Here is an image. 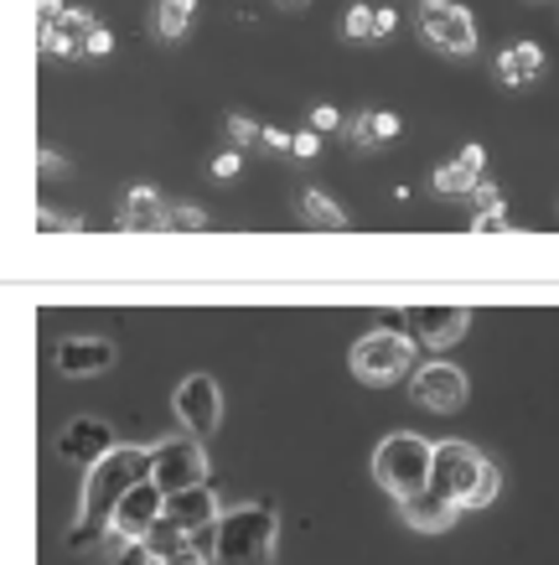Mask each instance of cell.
<instances>
[{"label": "cell", "instance_id": "obj_10", "mask_svg": "<svg viewBox=\"0 0 559 565\" xmlns=\"http://www.w3.org/2000/svg\"><path fill=\"white\" fill-rule=\"evenodd\" d=\"M161 503H166V493H161L151 478L130 482V488L119 493L115 514H109V530H104V534H115V545H140V540L155 530V519H161Z\"/></svg>", "mask_w": 559, "mask_h": 565}, {"label": "cell", "instance_id": "obj_35", "mask_svg": "<svg viewBox=\"0 0 559 565\" xmlns=\"http://www.w3.org/2000/svg\"><path fill=\"white\" fill-rule=\"evenodd\" d=\"M119 555H115V565H151V550L146 545H115Z\"/></svg>", "mask_w": 559, "mask_h": 565}, {"label": "cell", "instance_id": "obj_37", "mask_svg": "<svg viewBox=\"0 0 559 565\" xmlns=\"http://www.w3.org/2000/svg\"><path fill=\"white\" fill-rule=\"evenodd\" d=\"M63 11H68L63 0H36V26H52V21L63 17Z\"/></svg>", "mask_w": 559, "mask_h": 565}, {"label": "cell", "instance_id": "obj_3", "mask_svg": "<svg viewBox=\"0 0 559 565\" xmlns=\"http://www.w3.org/2000/svg\"><path fill=\"white\" fill-rule=\"evenodd\" d=\"M275 540H280L275 503L223 509L207 530V565H275Z\"/></svg>", "mask_w": 559, "mask_h": 565}, {"label": "cell", "instance_id": "obj_16", "mask_svg": "<svg viewBox=\"0 0 559 565\" xmlns=\"http://www.w3.org/2000/svg\"><path fill=\"white\" fill-rule=\"evenodd\" d=\"M140 545L151 550V565H207V534H182L166 519H155V530Z\"/></svg>", "mask_w": 559, "mask_h": 565}, {"label": "cell", "instance_id": "obj_33", "mask_svg": "<svg viewBox=\"0 0 559 565\" xmlns=\"http://www.w3.org/2000/svg\"><path fill=\"white\" fill-rule=\"evenodd\" d=\"M290 151L301 156V161H316V151H322V136H316V130H295V136H290Z\"/></svg>", "mask_w": 559, "mask_h": 565}, {"label": "cell", "instance_id": "obj_14", "mask_svg": "<svg viewBox=\"0 0 559 565\" xmlns=\"http://www.w3.org/2000/svg\"><path fill=\"white\" fill-rule=\"evenodd\" d=\"M405 322L415 327V338L424 348H451L466 338V327H472V311L466 307H409Z\"/></svg>", "mask_w": 559, "mask_h": 565}, {"label": "cell", "instance_id": "obj_30", "mask_svg": "<svg viewBox=\"0 0 559 565\" xmlns=\"http://www.w3.org/2000/svg\"><path fill=\"white\" fill-rule=\"evenodd\" d=\"M466 198H472L476 213H497V207H503V192L492 188V182H476V188L466 192Z\"/></svg>", "mask_w": 559, "mask_h": 565}, {"label": "cell", "instance_id": "obj_1", "mask_svg": "<svg viewBox=\"0 0 559 565\" xmlns=\"http://www.w3.org/2000/svg\"><path fill=\"white\" fill-rule=\"evenodd\" d=\"M151 472V446H109L99 462L84 467V493H78V519H73V534L68 545L73 550H88L109 530V514H115L119 493L140 482Z\"/></svg>", "mask_w": 559, "mask_h": 565}, {"label": "cell", "instance_id": "obj_39", "mask_svg": "<svg viewBox=\"0 0 559 565\" xmlns=\"http://www.w3.org/2000/svg\"><path fill=\"white\" fill-rule=\"evenodd\" d=\"M42 172H63V156H57V151H42Z\"/></svg>", "mask_w": 559, "mask_h": 565}, {"label": "cell", "instance_id": "obj_13", "mask_svg": "<svg viewBox=\"0 0 559 565\" xmlns=\"http://www.w3.org/2000/svg\"><path fill=\"white\" fill-rule=\"evenodd\" d=\"M218 514H223V509H218V493H213L207 482H197V488H182V493H166V503H161V519H166L171 530H182V534H207Z\"/></svg>", "mask_w": 559, "mask_h": 565}, {"label": "cell", "instance_id": "obj_20", "mask_svg": "<svg viewBox=\"0 0 559 565\" xmlns=\"http://www.w3.org/2000/svg\"><path fill=\"white\" fill-rule=\"evenodd\" d=\"M301 223L305 228H347V207L337 203V198H326L322 188H305L301 192Z\"/></svg>", "mask_w": 559, "mask_h": 565}, {"label": "cell", "instance_id": "obj_21", "mask_svg": "<svg viewBox=\"0 0 559 565\" xmlns=\"http://www.w3.org/2000/svg\"><path fill=\"white\" fill-rule=\"evenodd\" d=\"M192 17H197V0H155L151 26H155L161 42H182L186 26H192Z\"/></svg>", "mask_w": 559, "mask_h": 565}, {"label": "cell", "instance_id": "obj_25", "mask_svg": "<svg viewBox=\"0 0 559 565\" xmlns=\"http://www.w3.org/2000/svg\"><path fill=\"white\" fill-rule=\"evenodd\" d=\"M223 130H228V146H234V151L259 146V120H249V115H228V120H223Z\"/></svg>", "mask_w": 559, "mask_h": 565}, {"label": "cell", "instance_id": "obj_32", "mask_svg": "<svg viewBox=\"0 0 559 565\" xmlns=\"http://www.w3.org/2000/svg\"><path fill=\"white\" fill-rule=\"evenodd\" d=\"M36 228H42V234H73V228H84V223L63 218V213H52V207H42V213H36Z\"/></svg>", "mask_w": 559, "mask_h": 565}, {"label": "cell", "instance_id": "obj_28", "mask_svg": "<svg viewBox=\"0 0 559 565\" xmlns=\"http://www.w3.org/2000/svg\"><path fill=\"white\" fill-rule=\"evenodd\" d=\"M399 130H405V120H399L394 109H373V136H378V146H389Z\"/></svg>", "mask_w": 559, "mask_h": 565}, {"label": "cell", "instance_id": "obj_27", "mask_svg": "<svg viewBox=\"0 0 559 565\" xmlns=\"http://www.w3.org/2000/svg\"><path fill=\"white\" fill-rule=\"evenodd\" d=\"M305 130H316V136H332V130H342L337 104H316V109H311V125H305Z\"/></svg>", "mask_w": 559, "mask_h": 565}, {"label": "cell", "instance_id": "obj_31", "mask_svg": "<svg viewBox=\"0 0 559 565\" xmlns=\"http://www.w3.org/2000/svg\"><path fill=\"white\" fill-rule=\"evenodd\" d=\"M109 52H115V32L99 21V26L88 32V42H84V57H109Z\"/></svg>", "mask_w": 559, "mask_h": 565}, {"label": "cell", "instance_id": "obj_2", "mask_svg": "<svg viewBox=\"0 0 559 565\" xmlns=\"http://www.w3.org/2000/svg\"><path fill=\"white\" fill-rule=\"evenodd\" d=\"M430 493H441L445 503H456L461 514L472 509H487L492 498L503 493V472L492 457H482L472 441H436L430 446Z\"/></svg>", "mask_w": 559, "mask_h": 565}, {"label": "cell", "instance_id": "obj_18", "mask_svg": "<svg viewBox=\"0 0 559 565\" xmlns=\"http://www.w3.org/2000/svg\"><path fill=\"white\" fill-rule=\"evenodd\" d=\"M399 519H405L415 534H445L451 524L461 519L456 503H445L441 493H430V488H420V493L399 498Z\"/></svg>", "mask_w": 559, "mask_h": 565}, {"label": "cell", "instance_id": "obj_9", "mask_svg": "<svg viewBox=\"0 0 559 565\" xmlns=\"http://www.w3.org/2000/svg\"><path fill=\"white\" fill-rule=\"evenodd\" d=\"M409 399L430 415H456L461 405H466V374H461V363H445V359L415 363V374H409Z\"/></svg>", "mask_w": 559, "mask_h": 565}, {"label": "cell", "instance_id": "obj_24", "mask_svg": "<svg viewBox=\"0 0 559 565\" xmlns=\"http://www.w3.org/2000/svg\"><path fill=\"white\" fill-rule=\"evenodd\" d=\"M166 228H182V234H203L207 213L197 203H166Z\"/></svg>", "mask_w": 559, "mask_h": 565}, {"label": "cell", "instance_id": "obj_19", "mask_svg": "<svg viewBox=\"0 0 559 565\" xmlns=\"http://www.w3.org/2000/svg\"><path fill=\"white\" fill-rule=\"evenodd\" d=\"M544 73V47L539 42H513L497 52V84L503 88H528Z\"/></svg>", "mask_w": 559, "mask_h": 565}, {"label": "cell", "instance_id": "obj_22", "mask_svg": "<svg viewBox=\"0 0 559 565\" xmlns=\"http://www.w3.org/2000/svg\"><path fill=\"white\" fill-rule=\"evenodd\" d=\"M430 182H436V192H445V198H461V192H472L476 182H482V172H472V167H466V161H445L441 172L430 177Z\"/></svg>", "mask_w": 559, "mask_h": 565}, {"label": "cell", "instance_id": "obj_4", "mask_svg": "<svg viewBox=\"0 0 559 565\" xmlns=\"http://www.w3.org/2000/svg\"><path fill=\"white\" fill-rule=\"evenodd\" d=\"M353 363V374L368 384V390H394V384H405L415 374V338L409 332H389V327H378V332H363L347 353Z\"/></svg>", "mask_w": 559, "mask_h": 565}, {"label": "cell", "instance_id": "obj_15", "mask_svg": "<svg viewBox=\"0 0 559 565\" xmlns=\"http://www.w3.org/2000/svg\"><path fill=\"white\" fill-rule=\"evenodd\" d=\"M94 26H99V17H94V11L68 6V11L52 21V26H36V47L47 52V57H84V42H88V32H94Z\"/></svg>", "mask_w": 559, "mask_h": 565}, {"label": "cell", "instance_id": "obj_23", "mask_svg": "<svg viewBox=\"0 0 559 565\" xmlns=\"http://www.w3.org/2000/svg\"><path fill=\"white\" fill-rule=\"evenodd\" d=\"M342 36H347V42H378V32H373V6H347Z\"/></svg>", "mask_w": 559, "mask_h": 565}, {"label": "cell", "instance_id": "obj_5", "mask_svg": "<svg viewBox=\"0 0 559 565\" xmlns=\"http://www.w3.org/2000/svg\"><path fill=\"white\" fill-rule=\"evenodd\" d=\"M373 478L384 493H394V503L409 493H420L430 482V441L415 436V430H394L373 446Z\"/></svg>", "mask_w": 559, "mask_h": 565}, {"label": "cell", "instance_id": "obj_38", "mask_svg": "<svg viewBox=\"0 0 559 565\" xmlns=\"http://www.w3.org/2000/svg\"><path fill=\"white\" fill-rule=\"evenodd\" d=\"M394 26H399V17H394V6H378V11H373V32H378V36H389Z\"/></svg>", "mask_w": 559, "mask_h": 565}, {"label": "cell", "instance_id": "obj_29", "mask_svg": "<svg viewBox=\"0 0 559 565\" xmlns=\"http://www.w3.org/2000/svg\"><path fill=\"white\" fill-rule=\"evenodd\" d=\"M238 172H244V151H234V146H228V151L213 156V177H218V182H234Z\"/></svg>", "mask_w": 559, "mask_h": 565}, {"label": "cell", "instance_id": "obj_40", "mask_svg": "<svg viewBox=\"0 0 559 565\" xmlns=\"http://www.w3.org/2000/svg\"><path fill=\"white\" fill-rule=\"evenodd\" d=\"M275 6H280V11H301L305 0H275Z\"/></svg>", "mask_w": 559, "mask_h": 565}, {"label": "cell", "instance_id": "obj_12", "mask_svg": "<svg viewBox=\"0 0 559 565\" xmlns=\"http://www.w3.org/2000/svg\"><path fill=\"white\" fill-rule=\"evenodd\" d=\"M115 343L109 338H63V343L52 348V363H57V374L63 379H99L115 369Z\"/></svg>", "mask_w": 559, "mask_h": 565}, {"label": "cell", "instance_id": "obj_26", "mask_svg": "<svg viewBox=\"0 0 559 565\" xmlns=\"http://www.w3.org/2000/svg\"><path fill=\"white\" fill-rule=\"evenodd\" d=\"M347 140H353L357 151H378V136H373V109H357L353 120H342Z\"/></svg>", "mask_w": 559, "mask_h": 565}, {"label": "cell", "instance_id": "obj_6", "mask_svg": "<svg viewBox=\"0 0 559 565\" xmlns=\"http://www.w3.org/2000/svg\"><path fill=\"white\" fill-rule=\"evenodd\" d=\"M146 478L161 488V493H182V488H197L207 482V451L197 436H166V441L151 446V472Z\"/></svg>", "mask_w": 559, "mask_h": 565}, {"label": "cell", "instance_id": "obj_7", "mask_svg": "<svg viewBox=\"0 0 559 565\" xmlns=\"http://www.w3.org/2000/svg\"><path fill=\"white\" fill-rule=\"evenodd\" d=\"M420 36L441 57H472L476 52V21L456 0H420Z\"/></svg>", "mask_w": 559, "mask_h": 565}, {"label": "cell", "instance_id": "obj_11", "mask_svg": "<svg viewBox=\"0 0 559 565\" xmlns=\"http://www.w3.org/2000/svg\"><path fill=\"white\" fill-rule=\"evenodd\" d=\"M109 446L115 441V426L109 420H99V415H73L68 426L57 430V457L73 467H88V462H99Z\"/></svg>", "mask_w": 559, "mask_h": 565}, {"label": "cell", "instance_id": "obj_34", "mask_svg": "<svg viewBox=\"0 0 559 565\" xmlns=\"http://www.w3.org/2000/svg\"><path fill=\"white\" fill-rule=\"evenodd\" d=\"M472 228L476 234H503V228H508V213H503V207H497V213H476Z\"/></svg>", "mask_w": 559, "mask_h": 565}, {"label": "cell", "instance_id": "obj_17", "mask_svg": "<svg viewBox=\"0 0 559 565\" xmlns=\"http://www.w3.org/2000/svg\"><path fill=\"white\" fill-rule=\"evenodd\" d=\"M115 223L125 234H161V228H166V198H161L151 182H136V188L125 192Z\"/></svg>", "mask_w": 559, "mask_h": 565}, {"label": "cell", "instance_id": "obj_8", "mask_svg": "<svg viewBox=\"0 0 559 565\" xmlns=\"http://www.w3.org/2000/svg\"><path fill=\"white\" fill-rule=\"evenodd\" d=\"M171 411H176V420H182L186 436H197V441H207L213 430L223 426V390L213 374H186L176 390H171Z\"/></svg>", "mask_w": 559, "mask_h": 565}, {"label": "cell", "instance_id": "obj_36", "mask_svg": "<svg viewBox=\"0 0 559 565\" xmlns=\"http://www.w3.org/2000/svg\"><path fill=\"white\" fill-rule=\"evenodd\" d=\"M259 146H270V151H290V136L286 130H275V125H259Z\"/></svg>", "mask_w": 559, "mask_h": 565}]
</instances>
